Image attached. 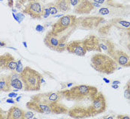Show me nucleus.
I'll return each instance as SVG.
<instances>
[{
    "instance_id": "obj_1",
    "label": "nucleus",
    "mask_w": 130,
    "mask_h": 119,
    "mask_svg": "<svg viewBox=\"0 0 130 119\" xmlns=\"http://www.w3.org/2000/svg\"><path fill=\"white\" fill-rule=\"evenodd\" d=\"M98 92V90L96 87L88 84L77 85L70 89L60 91L62 98L70 101H91Z\"/></svg>"
},
{
    "instance_id": "obj_2",
    "label": "nucleus",
    "mask_w": 130,
    "mask_h": 119,
    "mask_svg": "<svg viewBox=\"0 0 130 119\" xmlns=\"http://www.w3.org/2000/svg\"><path fill=\"white\" fill-rule=\"evenodd\" d=\"M91 66L100 73L111 75L118 69V65L111 56L107 54L98 53L91 59Z\"/></svg>"
},
{
    "instance_id": "obj_3",
    "label": "nucleus",
    "mask_w": 130,
    "mask_h": 119,
    "mask_svg": "<svg viewBox=\"0 0 130 119\" xmlns=\"http://www.w3.org/2000/svg\"><path fill=\"white\" fill-rule=\"evenodd\" d=\"M20 77L25 91H39L41 88L42 76L30 67H24L20 73Z\"/></svg>"
},
{
    "instance_id": "obj_4",
    "label": "nucleus",
    "mask_w": 130,
    "mask_h": 119,
    "mask_svg": "<svg viewBox=\"0 0 130 119\" xmlns=\"http://www.w3.org/2000/svg\"><path fill=\"white\" fill-rule=\"evenodd\" d=\"M77 18L75 15H64L55 22L51 28V32L60 36L65 32L71 33L77 25Z\"/></svg>"
},
{
    "instance_id": "obj_5",
    "label": "nucleus",
    "mask_w": 130,
    "mask_h": 119,
    "mask_svg": "<svg viewBox=\"0 0 130 119\" xmlns=\"http://www.w3.org/2000/svg\"><path fill=\"white\" fill-rule=\"evenodd\" d=\"M91 101V105L88 107L91 117L97 116L106 111V100L102 92H98Z\"/></svg>"
},
{
    "instance_id": "obj_6",
    "label": "nucleus",
    "mask_w": 130,
    "mask_h": 119,
    "mask_svg": "<svg viewBox=\"0 0 130 119\" xmlns=\"http://www.w3.org/2000/svg\"><path fill=\"white\" fill-rule=\"evenodd\" d=\"M22 12L25 14L29 15L33 19H40L42 17L43 6L37 1H30L25 7Z\"/></svg>"
},
{
    "instance_id": "obj_7",
    "label": "nucleus",
    "mask_w": 130,
    "mask_h": 119,
    "mask_svg": "<svg viewBox=\"0 0 130 119\" xmlns=\"http://www.w3.org/2000/svg\"><path fill=\"white\" fill-rule=\"evenodd\" d=\"M66 50L69 53H72L81 57L85 56L87 53L83 39L73 41L68 43Z\"/></svg>"
},
{
    "instance_id": "obj_8",
    "label": "nucleus",
    "mask_w": 130,
    "mask_h": 119,
    "mask_svg": "<svg viewBox=\"0 0 130 119\" xmlns=\"http://www.w3.org/2000/svg\"><path fill=\"white\" fill-rule=\"evenodd\" d=\"M100 5L91 0H83L79 5L74 7V12L77 14H87L91 13L96 8H100Z\"/></svg>"
},
{
    "instance_id": "obj_9",
    "label": "nucleus",
    "mask_w": 130,
    "mask_h": 119,
    "mask_svg": "<svg viewBox=\"0 0 130 119\" xmlns=\"http://www.w3.org/2000/svg\"><path fill=\"white\" fill-rule=\"evenodd\" d=\"M111 57L115 60L118 65L123 67H129L130 58L128 54L120 50H115Z\"/></svg>"
},
{
    "instance_id": "obj_10",
    "label": "nucleus",
    "mask_w": 130,
    "mask_h": 119,
    "mask_svg": "<svg viewBox=\"0 0 130 119\" xmlns=\"http://www.w3.org/2000/svg\"><path fill=\"white\" fill-rule=\"evenodd\" d=\"M68 114L74 118H85L91 117L88 107H84L82 106H76L69 109Z\"/></svg>"
},
{
    "instance_id": "obj_11",
    "label": "nucleus",
    "mask_w": 130,
    "mask_h": 119,
    "mask_svg": "<svg viewBox=\"0 0 130 119\" xmlns=\"http://www.w3.org/2000/svg\"><path fill=\"white\" fill-rule=\"evenodd\" d=\"M83 41L87 52L95 51L98 53H102V50H100V45H99L100 39L95 36L93 35L89 36L86 38H85Z\"/></svg>"
},
{
    "instance_id": "obj_12",
    "label": "nucleus",
    "mask_w": 130,
    "mask_h": 119,
    "mask_svg": "<svg viewBox=\"0 0 130 119\" xmlns=\"http://www.w3.org/2000/svg\"><path fill=\"white\" fill-rule=\"evenodd\" d=\"M59 42H60V36L54 34L51 30L46 34L44 39V43L46 45V47L54 51L57 49Z\"/></svg>"
},
{
    "instance_id": "obj_13",
    "label": "nucleus",
    "mask_w": 130,
    "mask_h": 119,
    "mask_svg": "<svg viewBox=\"0 0 130 119\" xmlns=\"http://www.w3.org/2000/svg\"><path fill=\"white\" fill-rule=\"evenodd\" d=\"M8 77L10 81L11 88H15L17 89H24V84L21 79L20 73L17 72H13L12 73L8 76Z\"/></svg>"
},
{
    "instance_id": "obj_14",
    "label": "nucleus",
    "mask_w": 130,
    "mask_h": 119,
    "mask_svg": "<svg viewBox=\"0 0 130 119\" xmlns=\"http://www.w3.org/2000/svg\"><path fill=\"white\" fill-rule=\"evenodd\" d=\"M25 111L17 106H13L10 107L7 112L8 119H22L24 118Z\"/></svg>"
},
{
    "instance_id": "obj_15",
    "label": "nucleus",
    "mask_w": 130,
    "mask_h": 119,
    "mask_svg": "<svg viewBox=\"0 0 130 119\" xmlns=\"http://www.w3.org/2000/svg\"><path fill=\"white\" fill-rule=\"evenodd\" d=\"M99 45L101 50H103L105 53L109 55V56H111L113 52L115 51V45L114 44L108 39H101L99 41Z\"/></svg>"
},
{
    "instance_id": "obj_16",
    "label": "nucleus",
    "mask_w": 130,
    "mask_h": 119,
    "mask_svg": "<svg viewBox=\"0 0 130 119\" xmlns=\"http://www.w3.org/2000/svg\"><path fill=\"white\" fill-rule=\"evenodd\" d=\"M51 113L53 114H67L69 111V108L66 105L60 103V101L54 102L51 104Z\"/></svg>"
},
{
    "instance_id": "obj_17",
    "label": "nucleus",
    "mask_w": 130,
    "mask_h": 119,
    "mask_svg": "<svg viewBox=\"0 0 130 119\" xmlns=\"http://www.w3.org/2000/svg\"><path fill=\"white\" fill-rule=\"evenodd\" d=\"M54 5L59 11L68 12L71 10V5L69 0H55Z\"/></svg>"
},
{
    "instance_id": "obj_18",
    "label": "nucleus",
    "mask_w": 130,
    "mask_h": 119,
    "mask_svg": "<svg viewBox=\"0 0 130 119\" xmlns=\"http://www.w3.org/2000/svg\"><path fill=\"white\" fill-rule=\"evenodd\" d=\"M11 90V86L10 81L8 76H0V91L2 92H9Z\"/></svg>"
},
{
    "instance_id": "obj_19",
    "label": "nucleus",
    "mask_w": 130,
    "mask_h": 119,
    "mask_svg": "<svg viewBox=\"0 0 130 119\" xmlns=\"http://www.w3.org/2000/svg\"><path fill=\"white\" fill-rule=\"evenodd\" d=\"M69 35L66 34V35H63L60 37V42L59 44L57 47V49L55 51L58 52V53H62L65 50H66L67 47V44H68V39H69Z\"/></svg>"
},
{
    "instance_id": "obj_20",
    "label": "nucleus",
    "mask_w": 130,
    "mask_h": 119,
    "mask_svg": "<svg viewBox=\"0 0 130 119\" xmlns=\"http://www.w3.org/2000/svg\"><path fill=\"white\" fill-rule=\"evenodd\" d=\"M10 53H7L3 55H0V71H4L7 69L8 60L10 56Z\"/></svg>"
},
{
    "instance_id": "obj_21",
    "label": "nucleus",
    "mask_w": 130,
    "mask_h": 119,
    "mask_svg": "<svg viewBox=\"0 0 130 119\" xmlns=\"http://www.w3.org/2000/svg\"><path fill=\"white\" fill-rule=\"evenodd\" d=\"M17 62L15 59V58L10 54L8 60V64H7V69L11 70V71H13L15 70L17 68Z\"/></svg>"
},
{
    "instance_id": "obj_22",
    "label": "nucleus",
    "mask_w": 130,
    "mask_h": 119,
    "mask_svg": "<svg viewBox=\"0 0 130 119\" xmlns=\"http://www.w3.org/2000/svg\"><path fill=\"white\" fill-rule=\"evenodd\" d=\"M48 9L50 10V13L51 15H56L59 12L58 9L55 6L54 3H50V4H48Z\"/></svg>"
},
{
    "instance_id": "obj_23",
    "label": "nucleus",
    "mask_w": 130,
    "mask_h": 119,
    "mask_svg": "<svg viewBox=\"0 0 130 119\" xmlns=\"http://www.w3.org/2000/svg\"><path fill=\"white\" fill-rule=\"evenodd\" d=\"M124 97L127 100H129L130 98V87H129V81L127 82L126 87H124Z\"/></svg>"
},
{
    "instance_id": "obj_24",
    "label": "nucleus",
    "mask_w": 130,
    "mask_h": 119,
    "mask_svg": "<svg viewBox=\"0 0 130 119\" xmlns=\"http://www.w3.org/2000/svg\"><path fill=\"white\" fill-rule=\"evenodd\" d=\"M50 14V10L48 9V7H43V14H42V17L47 18L48 16H49Z\"/></svg>"
},
{
    "instance_id": "obj_25",
    "label": "nucleus",
    "mask_w": 130,
    "mask_h": 119,
    "mask_svg": "<svg viewBox=\"0 0 130 119\" xmlns=\"http://www.w3.org/2000/svg\"><path fill=\"white\" fill-rule=\"evenodd\" d=\"M23 66H22V62H21V60H19L18 61V62H17V68H16V72H17V73H20L22 71V69H23Z\"/></svg>"
},
{
    "instance_id": "obj_26",
    "label": "nucleus",
    "mask_w": 130,
    "mask_h": 119,
    "mask_svg": "<svg viewBox=\"0 0 130 119\" xmlns=\"http://www.w3.org/2000/svg\"><path fill=\"white\" fill-rule=\"evenodd\" d=\"M69 2H70L71 6H73V7H76L77 5H79L80 2L83 1V0H69Z\"/></svg>"
},
{
    "instance_id": "obj_27",
    "label": "nucleus",
    "mask_w": 130,
    "mask_h": 119,
    "mask_svg": "<svg viewBox=\"0 0 130 119\" xmlns=\"http://www.w3.org/2000/svg\"><path fill=\"white\" fill-rule=\"evenodd\" d=\"M34 112H25V115H24V118H32L34 117Z\"/></svg>"
},
{
    "instance_id": "obj_28",
    "label": "nucleus",
    "mask_w": 130,
    "mask_h": 119,
    "mask_svg": "<svg viewBox=\"0 0 130 119\" xmlns=\"http://www.w3.org/2000/svg\"><path fill=\"white\" fill-rule=\"evenodd\" d=\"M7 112H5L2 108H0V119L7 118Z\"/></svg>"
},
{
    "instance_id": "obj_29",
    "label": "nucleus",
    "mask_w": 130,
    "mask_h": 119,
    "mask_svg": "<svg viewBox=\"0 0 130 119\" xmlns=\"http://www.w3.org/2000/svg\"><path fill=\"white\" fill-rule=\"evenodd\" d=\"M99 13H100L101 15H106V14H109V10L107 8H103L99 10Z\"/></svg>"
},
{
    "instance_id": "obj_30",
    "label": "nucleus",
    "mask_w": 130,
    "mask_h": 119,
    "mask_svg": "<svg viewBox=\"0 0 130 119\" xmlns=\"http://www.w3.org/2000/svg\"><path fill=\"white\" fill-rule=\"evenodd\" d=\"M91 1L97 4H99V5H102L105 2V0H91Z\"/></svg>"
},
{
    "instance_id": "obj_31",
    "label": "nucleus",
    "mask_w": 130,
    "mask_h": 119,
    "mask_svg": "<svg viewBox=\"0 0 130 119\" xmlns=\"http://www.w3.org/2000/svg\"><path fill=\"white\" fill-rule=\"evenodd\" d=\"M118 118H126V119H129V115H118L117 116Z\"/></svg>"
},
{
    "instance_id": "obj_32",
    "label": "nucleus",
    "mask_w": 130,
    "mask_h": 119,
    "mask_svg": "<svg viewBox=\"0 0 130 119\" xmlns=\"http://www.w3.org/2000/svg\"><path fill=\"white\" fill-rule=\"evenodd\" d=\"M36 30H37V31H42L43 30V27L39 25H37L36 27Z\"/></svg>"
},
{
    "instance_id": "obj_33",
    "label": "nucleus",
    "mask_w": 130,
    "mask_h": 119,
    "mask_svg": "<svg viewBox=\"0 0 130 119\" xmlns=\"http://www.w3.org/2000/svg\"><path fill=\"white\" fill-rule=\"evenodd\" d=\"M8 96L10 98H13V97H17V94L15 93V92H10V94L8 95Z\"/></svg>"
},
{
    "instance_id": "obj_34",
    "label": "nucleus",
    "mask_w": 130,
    "mask_h": 119,
    "mask_svg": "<svg viewBox=\"0 0 130 119\" xmlns=\"http://www.w3.org/2000/svg\"><path fill=\"white\" fill-rule=\"evenodd\" d=\"M8 5L10 8L13 7V0H8Z\"/></svg>"
},
{
    "instance_id": "obj_35",
    "label": "nucleus",
    "mask_w": 130,
    "mask_h": 119,
    "mask_svg": "<svg viewBox=\"0 0 130 119\" xmlns=\"http://www.w3.org/2000/svg\"><path fill=\"white\" fill-rule=\"evenodd\" d=\"M7 103H10V104H14V101L13 100V99H9L6 100Z\"/></svg>"
},
{
    "instance_id": "obj_36",
    "label": "nucleus",
    "mask_w": 130,
    "mask_h": 119,
    "mask_svg": "<svg viewBox=\"0 0 130 119\" xmlns=\"http://www.w3.org/2000/svg\"><path fill=\"white\" fill-rule=\"evenodd\" d=\"M120 84V81H113V84Z\"/></svg>"
},
{
    "instance_id": "obj_37",
    "label": "nucleus",
    "mask_w": 130,
    "mask_h": 119,
    "mask_svg": "<svg viewBox=\"0 0 130 119\" xmlns=\"http://www.w3.org/2000/svg\"><path fill=\"white\" fill-rule=\"evenodd\" d=\"M3 46H5V43L0 41V47H3Z\"/></svg>"
},
{
    "instance_id": "obj_38",
    "label": "nucleus",
    "mask_w": 130,
    "mask_h": 119,
    "mask_svg": "<svg viewBox=\"0 0 130 119\" xmlns=\"http://www.w3.org/2000/svg\"><path fill=\"white\" fill-rule=\"evenodd\" d=\"M111 87H112L113 88H115V89H118V85H115V84H113Z\"/></svg>"
},
{
    "instance_id": "obj_39",
    "label": "nucleus",
    "mask_w": 130,
    "mask_h": 119,
    "mask_svg": "<svg viewBox=\"0 0 130 119\" xmlns=\"http://www.w3.org/2000/svg\"><path fill=\"white\" fill-rule=\"evenodd\" d=\"M103 80H104L106 83H109V80H107L106 79H103Z\"/></svg>"
},
{
    "instance_id": "obj_40",
    "label": "nucleus",
    "mask_w": 130,
    "mask_h": 119,
    "mask_svg": "<svg viewBox=\"0 0 130 119\" xmlns=\"http://www.w3.org/2000/svg\"><path fill=\"white\" fill-rule=\"evenodd\" d=\"M20 99H21V97H18V98H17V101H20Z\"/></svg>"
},
{
    "instance_id": "obj_41",
    "label": "nucleus",
    "mask_w": 130,
    "mask_h": 119,
    "mask_svg": "<svg viewBox=\"0 0 130 119\" xmlns=\"http://www.w3.org/2000/svg\"><path fill=\"white\" fill-rule=\"evenodd\" d=\"M23 44L25 46V47H27V44H26V43H25V42H23Z\"/></svg>"
},
{
    "instance_id": "obj_42",
    "label": "nucleus",
    "mask_w": 130,
    "mask_h": 119,
    "mask_svg": "<svg viewBox=\"0 0 130 119\" xmlns=\"http://www.w3.org/2000/svg\"><path fill=\"white\" fill-rule=\"evenodd\" d=\"M107 1H108V2H111V1H112V0H107Z\"/></svg>"
},
{
    "instance_id": "obj_43",
    "label": "nucleus",
    "mask_w": 130,
    "mask_h": 119,
    "mask_svg": "<svg viewBox=\"0 0 130 119\" xmlns=\"http://www.w3.org/2000/svg\"><path fill=\"white\" fill-rule=\"evenodd\" d=\"M0 1H2V0H0Z\"/></svg>"
}]
</instances>
